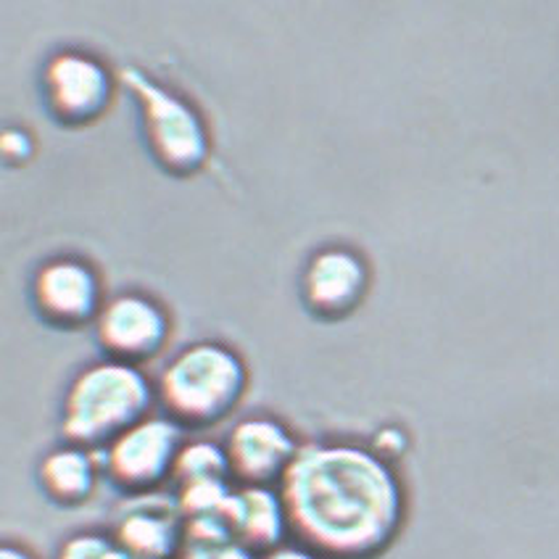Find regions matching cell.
<instances>
[{
	"label": "cell",
	"mask_w": 559,
	"mask_h": 559,
	"mask_svg": "<svg viewBox=\"0 0 559 559\" xmlns=\"http://www.w3.org/2000/svg\"><path fill=\"white\" fill-rule=\"evenodd\" d=\"M277 488L290 538L328 559H378L406 518L396 467L357 441L304 443Z\"/></svg>",
	"instance_id": "6da1fadb"
},
{
	"label": "cell",
	"mask_w": 559,
	"mask_h": 559,
	"mask_svg": "<svg viewBox=\"0 0 559 559\" xmlns=\"http://www.w3.org/2000/svg\"><path fill=\"white\" fill-rule=\"evenodd\" d=\"M156 385L135 365L104 359L69 383L61 404V436L85 449H106L140 419L154 415Z\"/></svg>",
	"instance_id": "7a4b0ae2"
},
{
	"label": "cell",
	"mask_w": 559,
	"mask_h": 559,
	"mask_svg": "<svg viewBox=\"0 0 559 559\" xmlns=\"http://www.w3.org/2000/svg\"><path fill=\"white\" fill-rule=\"evenodd\" d=\"M249 389V370L235 348L199 341L175 354L156 383L164 415L182 428L203 430L230 417Z\"/></svg>",
	"instance_id": "3957f363"
},
{
	"label": "cell",
	"mask_w": 559,
	"mask_h": 559,
	"mask_svg": "<svg viewBox=\"0 0 559 559\" xmlns=\"http://www.w3.org/2000/svg\"><path fill=\"white\" fill-rule=\"evenodd\" d=\"M119 80L135 95L151 156L171 175L199 171L212 154V138L199 109L135 67L122 69Z\"/></svg>",
	"instance_id": "277c9868"
},
{
	"label": "cell",
	"mask_w": 559,
	"mask_h": 559,
	"mask_svg": "<svg viewBox=\"0 0 559 559\" xmlns=\"http://www.w3.org/2000/svg\"><path fill=\"white\" fill-rule=\"evenodd\" d=\"M186 428L167 415H148L100 449L104 478L124 497L158 493L175 475Z\"/></svg>",
	"instance_id": "5b68a950"
},
{
	"label": "cell",
	"mask_w": 559,
	"mask_h": 559,
	"mask_svg": "<svg viewBox=\"0 0 559 559\" xmlns=\"http://www.w3.org/2000/svg\"><path fill=\"white\" fill-rule=\"evenodd\" d=\"M114 98L109 69L82 50H59L43 69V100L61 124L80 127L104 117Z\"/></svg>",
	"instance_id": "8992f818"
},
{
	"label": "cell",
	"mask_w": 559,
	"mask_h": 559,
	"mask_svg": "<svg viewBox=\"0 0 559 559\" xmlns=\"http://www.w3.org/2000/svg\"><path fill=\"white\" fill-rule=\"evenodd\" d=\"M171 320L156 298L119 294L109 298L95 320V338L106 359L140 367L167 346Z\"/></svg>",
	"instance_id": "52a82bcc"
},
{
	"label": "cell",
	"mask_w": 559,
	"mask_h": 559,
	"mask_svg": "<svg viewBox=\"0 0 559 559\" xmlns=\"http://www.w3.org/2000/svg\"><path fill=\"white\" fill-rule=\"evenodd\" d=\"M301 447L283 419L272 415L238 419L225 441L233 480L238 486H280Z\"/></svg>",
	"instance_id": "ba28073f"
},
{
	"label": "cell",
	"mask_w": 559,
	"mask_h": 559,
	"mask_svg": "<svg viewBox=\"0 0 559 559\" xmlns=\"http://www.w3.org/2000/svg\"><path fill=\"white\" fill-rule=\"evenodd\" d=\"M32 301L50 325L80 328L98 320L106 304L104 283L85 259L56 257L35 272Z\"/></svg>",
	"instance_id": "9c48e42d"
},
{
	"label": "cell",
	"mask_w": 559,
	"mask_h": 559,
	"mask_svg": "<svg viewBox=\"0 0 559 559\" xmlns=\"http://www.w3.org/2000/svg\"><path fill=\"white\" fill-rule=\"evenodd\" d=\"M111 536L132 559H177L186 544V518L175 493L124 497Z\"/></svg>",
	"instance_id": "30bf717a"
},
{
	"label": "cell",
	"mask_w": 559,
	"mask_h": 559,
	"mask_svg": "<svg viewBox=\"0 0 559 559\" xmlns=\"http://www.w3.org/2000/svg\"><path fill=\"white\" fill-rule=\"evenodd\" d=\"M370 270L357 251L322 249L309 259L304 270V304L325 320H338L365 301Z\"/></svg>",
	"instance_id": "8fae6325"
},
{
	"label": "cell",
	"mask_w": 559,
	"mask_h": 559,
	"mask_svg": "<svg viewBox=\"0 0 559 559\" xmlns=\"http://www.w3.org/2000/svg\"><path fill=\"white\" fill-rule=\"evenodd\" d=\"M225 520L233 536L257 555L272 551L290 538L288 512L277 486H235Z\"/></svg>",
	"instance_id": "7c38bea8"
},
{
	"label": "cell",
	"mask_w": 559,
	"mask_h": 559,
	"mask_svg": "<svg viewBox=\"0 0 559 559\" xmlns=\"http://www.w3.org/2000/svg\"><path fill=\"white\" fill-rule=\"evenodd\" d=\"M100 480H106L100 451L78 443H61L50 449L37 465V486L43 497L63 510L91 501Z\"/></svg>",
	"instance_id": "4fadbf2b"
},
{
	"label": "cell",
	"mask_w": 559,
	"mask_h": 559,
	"mask_svg": "<svg viewBox=\"0 0 559 559\" xmlns=\"http://www.w3.org/2000/svg\"><path fill=\"white\" fill-rule=\"evenodd\" d=\"M177 559H259V555L233 536L225 514H214L186 520V544Z\"/></svg>",
	"instance_id": "5bb4252c"
},
{
	"label": "cell",
	"mask_w": 559,
	"mask_h": 559,
	"mask_svg": "<svg viewBox=\"0 0 559 559\" xmlns=\"http://www.w3.org/2000/svg\"><path fill=\"white\" fill-rule=\"evenodd\" d=\"M201 480H233L230 460H227L225 443L206 441H186L180 456H177L175 475H171V486H190V483Z\"/></svg>",
	"instance_id": "9a60e30c"
},
{
	"label": "cell",
	"mask_w": 559,
	"mask_h": 559,
	"mask_svg": "<svg viewBox=\"0 0 559 559\" xmlns=\"http://www.w3.org/2000/svg\"><path fill=\"white\" fill-rule=\"evenodd\" d=\"M53 559H132L111 531H78L67 536L56 549Z\"/></svg>",
	"instance_id": "2e32d148"
},
{
	"label": "cell",
	"mask_w": 559,
	"mask_h": 559,
	"mask_svg": "<svg viewBox=\"0 0 559 559\" xmlns=\"http://www.w3.org/2000/svg\"><path fill=\"white\" fill-rule=\"evenodd\" d=\"M0 145H3V156L5 162L11 164H19V162H27L32 156V151H35V145H32V138L27 132H19V130H9L0 140Z\"/></svg>",
	"instance_id": "e0dca14e"
},
{
	"label": "cell",
	"mask_w": 559,
	"mask_h": 559,
	"mask_svg": "<svg viewBox=\"0 0 559 559\" xmlns=\"http://www.w3.org/2000/svg\"><path fill=\"white\" fill-rule=\"evenodd\" d=\"M259 559H328V557H322L320 551L309 549V546L298 544V542H294V538H290V542L275 546L272 551H264V555H259Z\"/></svg>",
	"instance_id": "ac0fdd59"
},
{
	"label": "cell",
	"mask_w": 559,
	"mask_h": 559,
	"mask_svg": "<svg viewBox=\"0 0 559 559\" xmlns=\"http://www.w3.org/2000/svg\"><path fill=\"white\" fill-rule=\"evenodd\" d=\"M0 559H40L29 546L16 544V542H5L3 549H0Z\"/></svg>",
	"instance_id": "d6986e66"
}]
</instances>
